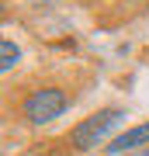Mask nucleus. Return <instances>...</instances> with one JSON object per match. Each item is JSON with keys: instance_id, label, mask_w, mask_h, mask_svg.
Wrapping results in <instances>:
<instances>
[{"instance_id": "20e7f679", "label": "nucleus", "mask_w": 149, "mask_h": 156, "mask_svg": "<svg viewBox=\"0 0 149 156\" xmlns=\"http://www.w3.org/2000/svg\"><path fill=\"white\" fill-rule=\"evenodd\" d=\"M0 56H4V59H0V66H4V69H14V62L21 59V49H17L11 38H4V45H0Z\"/></svg>"}, {"instance_id": "f257e3e1", "label": "nucleus", "mask_w": 149, "mask_h": 156, "mask_svg": "<svg viewBox=\"0 0 149 156\" xmlns=\"http://www.w3.org/2000/svg\"><path fill=\"white\" fill-rule=\"evenodd\" d=\"M62 111H66V94H62L59 87H42V90H35V94L21 104L24 122H31V125L55 122Z\"/></svg>"}, {"instance_id": "423d86ee", "label": "nucleus", "mask_w": 149, "mask_h": 156, "mask_svg": "<svg viewBox=\"0 0 149 156\" xmlns=\"http://www.w3.org/2000/svg\"><path fill=\"white\" fill-rule=\"evenodd\" d=\"M31 4H42V0H31Z\"/></svg>"}, {"instance_id": "39448f33", "label": "nucleus", "mask_w": 149, "mask_h": 156, "mask_svg": "<svg viewBox=\"0 0 149 156\" xmlns=\"http://www.w3.org/2000/svg\"><path fill=\"white\" fill-rule=\"evenodd\" d=\"M139 156H149V149H146V153H139Z\"/></svg>"}, {"instance_id": "f03ea898", "label": "nucleus", "mask_w": 149, "mask_h": 156, "mask_svg": "<svg viewBox=\"0 0 149 156\" xmlns=\"http://www.w3.org/2000/svg\"><path fill=\"white\" fill-rule=\"evenodd\" d=\"M122 111L118 108H104V111H97V115H90V118H83V122L73 128V135H69V142L76 146V149H94V146L104 139V135L115 128L118 122H122Z\"/></svg>"}, {"instance_id": "7ed1b4c3", "label": "nucleus", "mask_w": 149, "mask_h": 156, "mask_svg": "<svg viewBox=\"0 0 149 156\" xmlns=\"http://www.w3.org/2000/svg\"><path fill=\"white\" fill-rule=\"evenodd\" d=\"M146 142H149V122L135 125V128H128V132H122L115 142H108V153H111V156H118V153L139 149V146H146Z\"/></svg>"}]
</instances>
